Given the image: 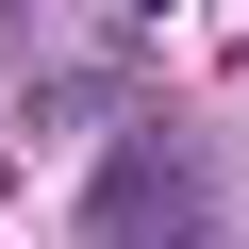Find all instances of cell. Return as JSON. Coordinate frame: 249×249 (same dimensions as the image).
Listing matches in <instances>:
<instances>
[{"mask_svg":"<svg viewBox=\"0 0 249 249\" xmlns=\"http://www.w3.org/2000/svg\"><path fill=\"white\" fill-rule=\"evenodd\" d=\"M83 232H199V183H183V166H116V183L83 199Z\"/></svg>","mask_w":249,"mask_h":249,"instance_id":"6da1fadb","label":"cell"}]
</instances>
